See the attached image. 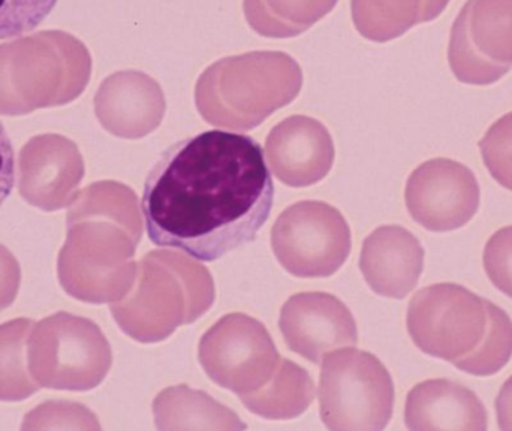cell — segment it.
<instances>
[{"label":"cell","instance_id":"1","mask_svg":"<svg viewBox=\"0 0 512 431\" xmlns=\"http://www.w3.org/2000/svg\"><path fill=\"white\" fill-rule=\"evenodd\" d=\"M273 201L258 141L207 131L162 153L147 176L141 209L153 244L212 262L254 241Z\"/></svg>","mask_w":512,"mask_h":431},{"label":"cell","instance_id":"2","mask_svg":"<svg viewBox=\"0 0 512 431\" xmlns=\"http://www.w3.org/2000/svg\"><path fill=\"white\" fill-rule=\"evenodd\" d=\"M66 241L57 258L63 291L90 304L122 300L137 277L143 237L137 195L113 180L92 183L68 206Z\"/></svg>","mask_w":512,"mask_h":431},{"label":"cell","instance_id":"3","mask_svg":"<svg viewBox=\"0 0 512 431\" xmlns=\"http://www.w3.org/2000/svg\"><path fill=\"white\" fill-rule=\"evenodd\" d=\"M215 298V282L203 264L186 253L153 250L138 262L131 291L110 310L126 336L158 343L209 312Z\"/></svg>","mask_w":512,"mask_h":431},{"label":"cell","instance_id":"4","mask_svg":"<svg viewBox=\"0 0 512 431\" xmlns=\"http://www.w3.org/2000/svg\"><path fill=\"white\" fill-rule=\"evenodd\" d=\"M303 87L297 60L282 51L225 57L206 69L195 87V104L209 125L251 131L291 104Z\"/></svg>","mask_w":512,"mask_h":431},{"label":"cell","instance_id":"5","mask_svg":"<svg viewBox=\"0 0 512 431\" xmlns=\"http://www.w3.org/2000/svg\"><path fill=\"white\" fill-rule=\"evenodd\" d=\"M92 77L86 45L63 30H42L0 44V116L62 107L83 95Z\"/></svg>","mask_w":512,"mask_h":431},{"label":"cell","instance_id":"6","mask_svg":"<svg viewBox=\"0 0 512 431\" xmlns=\"http://www.w3.org/2000/svg\"><path fill=\"white\" fill-rule=\"evenodd\" d=\"M111 364L110 342L83 316L54 313L36 322L27 337V367L41 388L93 390L107 378Z\"/></svg>","mask_w":512,"mask_h":431},{"label":"cell","instance_id":"7","mask_svg":"<svg viewBox=\"0 0 512 431\" xmlns=\"http://www.w3.org/2000/svg\"><path fill=\"white\" fill-rule=\"evenodd\" d=\"M319 412L333 431H381L394 409V384L387 367L370 352L343 349L322 358Z\"/></svg>","mask_w":512,"mask_h":431},{"label":"cell","instance_id":"8","mask_svg":"<svg viewBox=\"0 0 512 431\" xmlns=\"http://www.w3.org/2000/svg\"><path fill=\"white\" fill-rule=\"evenodd\" d=\"M406 324L421 352L453 363L484 339L486 300L457 283H436L412 297Z\"/></svg>","mask_w":512,"mask_h":431},{"label":"cell","instance_id":"9","mask_svg":"<svg viewBox=\"0 0 512 431\" xmlns=\"http://www.w3.org/2000/svg\"><path fill=\"white\" fill-rule=\"evenodd\" d=\"M351 229L339 210L322 201H300L277 217L271 247L295 277H330L351 253Z\"/></svg>","mask_w":512,"mask_h":431},{"label":"cell","instance_id":"10","mask_svg":"<svg viewBox=\"0 0 512 431\" xmlns=\"http://www.w3.org/2000/svg\"><path fill=\"white\" fill-rule=\"evenodd\" d=\"M198 357L207 376L237 396L264 387L280 360L267 328L243 313L224 316L206 331Z\"/></svg>","mask_w":512,"mask_h":431},{"label":"cell","instance_id":"11","mask_svg":"<svg viewBox=\"0 0 512 431\" xmlns=\"http://www.w3.org/2000/svg\"><path fill=\"white\" fill-rule=\"evenodd\" d=\"M448 62L457 80L490 86L512 68V0H468L451 29Z\"/></svg>","mask_w":512,"mask_h":431},{"label":"cell","instance_id":"12","mask_svg":"<svg viewBox=\"0 0 512 431\" xmlns=\"http://www.w3.org/2000/svg\"><path fill=\"white\" fill-rule=\"evenodd\" d=\"M409 215L432 232L463 228L480 209L477 177L466 165L436 158L409 176L405 191Z\"/></svg>","mask_w":512,"mask_h":431},{"label":"cell","instance_id":"13","mask_svg":"<svg viewBox=\"0 0 512 431\" xmlns=\"http://www.w3.org/2000/svg\"><path fill=\"white\" fill-rule=\"evenodd\" d=\"M84 174L80 149L63 135H36L18 155V192L27 204L44 212L68 207Z\"/></svg>","mask_w":512,"mask_h":431},{"label":"cell","instance_id":"14","mask_svg":"<svg viewBox=\"0 0 512 431\" xmlns=\"http://www.w3.org/2000/svg\"><path fill=\"white\" fill-rule=\"evenodd\" d=\"M279 327L289 349L313 364L358 343L354 316L339 298L325 292L292 295L283 304Z\"/></svg>","mask_w":512,"mask_h":431},{"label":"cell","instance_id":"15","mask_svg":"<svg viewBox=\"0 0 512 431\" xmlns=\"http://www.w3.org/2000/svg\"><path fill=\"white\" fill-rule=\"evenodd\" d=\"M334 156L330 132L312 117H288L265 140L268 167L283 185L292 188H306L325 179Z\"/></svg>","mask_w":512,"mask_h":431},{"label":"cell","instance_id":"16","mask_svg":"<svg viewBox=\"0 0 512 431\" xmlns=\"http://www.w3.org/2000/svg\"><path fill=\"white\" fill-rule=\"evenodd\" d=\"M93 105L102 128L126 140L152 134L167 111L161 86L140 71H120L105 78Z\"/></svg>","mask_w":512,"mask_h":431},{"label":"cell","instance_id":"17","mask_svg":"<svg viewBox=\"0 0 512 431\" xmlns=\"http://www.w3.org/2000/svg\"><path fill=\"white\" fill-rule=\"evenodd\" d=\"M424 247L402 226H379L364 240L360 268L367 285L382 297L402 300L424 270Z\"/></svg>","mask_w":512,"mask_h":431},{"label":"cell","instance_id":"18","mask_svg":"<svg viewBox=\"0 0 512 431\" xmlns=\"http://www.w3.org/2000/svg\"><path fill=\"white\" fill-rule=\"evenodd\" d=\"M487 420L480 397L450 379L421 382L406 397L405 424L412 431H486Z\"/></svg>","mask_w":512,"mask_h":431},{"label":"cell","instance_id":"19","mask_svg":"<svg viewBox=\"0 0 512 431\" xmlns=\"http://www.w3.org/2000/svg\"><path fill=\"white\" fill-rule=\"evenodd\" d=\"M153 415L161 431H240L248 429L236 412L204 391L188 385L165 388L153 402Z\"/></svg>","mask_w":512,"mask_h":431},{"label":"cell","instance_id":"20","mask_svg":"<svg viewBox=\"0 0 512 431\" xmlns=\"http://www.w3.org/2000/svg\"><path fill=\"white\" fill-rule=\"evenodd\" d=\"M450 0H352L355 29L366 39L388 42L420 23L435 20Z\"/></svg>","mask_w":512,"mask_h":431},{"label":"cell","instance_id":"21","mask_svg":"<svg viewBox=\"0 0 512 431\" xmlns=\"http://www.w3.org/2000/svg\"><path fill=\"white\" fill-rule=\"evenodd\" d=\"M243 405L267 420H292L300 417L315 400L312 376L294 361L280 358L270 381L254 391L239 396Z\"/></svg>","mask_w":512,"mask_h":431},{"label":"cell","instance_id":"22","mask_svg":"<svg viewBox=\"0 0 512 431\" xmlns=\"http://www.w3.org/2000/svg\"><path fill=\"white\" fill-rule=\"evenodd\" d=\"M337 0H245L249 26L267 38H294L333 11Z\"/></svg>","mask_w":512,"mask_h":431},{"label":"cell","instance_id":"23","mask_svg":"<svg viewBox=\"0 0 512 431\" xmlns=\"http://www.w3.org/2000/svg\"><path fill=\"white\" fill-rule=\"evenodd\" d=\"M32 319L0 324V402H21L41 390L27 367V337Z\"/></svg>","mask_w":512,"mask_h":431},{"label":"cell","instance_id":"24","mask_svg":"<svg viewBox=\"0 0 512 431\" xmlns=\"http://www.w3.org/2000/svg\"><path fill=\"white\" fill-rule=\"evenodd\" d=\"M487 331L480 345L465 357L453 361L468 375L487 376L501 372L512 357V321L510 315L492 301L486 300Z\"/></svg>","mask_w":512,"mask_h":431},{"label":"cell","instance_id":"25","mask_svg":"<svg viewBox=\"0 0 512 431\" xmlns=\"http://www.w3.org/2000/svg\"><path fill=\"white\" fill-rule=\"evenodd\" d=\"M23 430H101L98 418L74 402H47L26 415Z\"/></svg>","mask_w":512,"mask_h":431},{"label":"cell","instance_id":"26","mask_svg":"<svg viewBox=\"0 0 512 431\" xmlns=\"http://www.w3.org/2000/svg\"><path fill=\"white\" fill-rule=\"evenodd\" d=\"M480 150L490 176L512 192V113L490 126L480 141Z\"/></svg>","mask_w":512,"mask_h":431},{"label":"cell","instance_id":"27","mask_svg":"<svg viewBox=\"0 0 512 431\" xmlns=\"http://www.w3.org/2000/svg\"><path fill=\"white\" fill-rule=\"evenodd\" d=\"M59 0H0V39L35 30Z\"/></svg>","mask_w":512,"mask_h":431},{"label":"cell","instance_id":"28","mask_svg":"<svg viewBox=\"0 0 512 431\" xmlns=\"http://www.w3.org/2000/svg\"><path fill=\"white\" fill-rule=\"evenodd\" d=\"M483 264L490 282L512 298V226L499 229L489 238Z\"/></svg>","mask_w":512,"mask_h":431},{"label":"cell","instance_id":"29","mask_svg":"<svg viewBox=\"0 0 512 431\" xmlns=\"http://www.w3.org/2000/svg\"><path fill=\"white\" fill-rule=\"evenodd\" d=\"M21 268L8 247L0 244V312L8 309L20 291Z\"/></svg>","mask_w":512,"mask_h":431},{"label":"cell","instance_id":"30","mask_svg":"<svg viewBox=\"0 0 512 431\" xmlns=\"http://www.w3.org/2000/svg\"><path fill=\"white\" fill-rule=\"evenodd\" d=\"M15 183V155L5 126L0 122V206L11 195Z\"/></svg>","mask_w":512,"mask_h":431},{"label":"cell","instance_id":"31","mask_svg":"<svg viewBox=\"0 0 512 431\" xmlns=\"http://www.w3.org/2000/svg\"><path fill=\"white\" fill-rule=\"evenodd\" d=\"M499 429L512 431V376L502 385L495 402Z\"/></svg>","mask_w":512,"mask_h":431}]
</instances>
